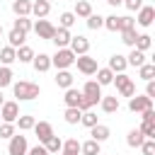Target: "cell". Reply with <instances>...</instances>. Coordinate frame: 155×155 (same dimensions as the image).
I'll return each instance as SVG.
<instances>
[{"label": "cell", "mask_w": 155, "mask_h": 155, "mask_svg": "<svg viewBox=\"0 0 155 155\" xmlns=\"http://www.w3.org/2000/svg\"><path fill=\"white\" fill-rule=\"evenodd\" d=\"M82 92V102H80V111H87V109H92L99 99H102V85L97 82V80H87L85 82V87L80 90Z\"/></svg>", "instance_id": "obj_1"}, {"label": "cell", "mask_w": 155, "mask_h": 155, "mask_svg": "<svg viewBox=\"0 0 155 155\" xmlns=\"http://www.w3.org/2000/svg\"><path fill=\"white\" fill-rule=\"evenodd\" d=\"M12 92H15L17 102H31V99H36V97L41 94V87H39L36 82L19 80V82H15V85H12Z\"/></svg>", "instance_id": "obj_2"}, {"label": "cell", "mask_w": 155, "mask_h": 155, "mask_svg": "<svg viewBox=\"0 0 155 155\" xmlns=\"http://www.w3.org/2000/svg\"><path fill=\"white\" fill-rule=\"evenodd\" d=\"M111 82L116 85V90H119L121 97H133V94H136V85H133V80H131L126 73H114Z\"/></svg>", "instance_id": "obj_3"}, {"label": "cell", "mask_w": 155, "mask_h": 155, "mask_svg": "<svg viewBox=\"0 0 155 155\" xmlns=\"http://www.w3.org/2000/svg\"><path fill=\"white\" fill-rule=\"evenodd\" d=\"M75 63V53L65 46V48H58L53 56H51V65H56L58 70H65V68H70Z\"/></svg>", "instance_id": "obj_4"}, {"label": "cell", "mask_w": 155, "mask_h": 155, "mask_svg": "<svg viewBox=\"0 0 155 155\" xmlns=\"http://www.w3.org/2000/svg\"><path fill=\"white\" fill-rule=\"evenodd\" d=\"M27 150H29V145H27V136H22V133H15V136L10 138L7 153H10V155H27Z\"/></svg>", "instance_id": "obj_5"}, {"label": "cell", "mask_w": 155, "mask_h": 155, "mask_svg": "<svg viewBox=\"0 0 155 155\" xmlns=\"http://www.w3.org/2000/svg\"><path fill=\"white\" fill-rule=\"evenodd\" d=\"M75 63H78V70L85 73V75H94V70L99 68V65H97V58H92V56H87V53L75 56Z\"/></svg>", "instance_id": "obj_6"}, {"label": "cell", "mask_w": 155, "mask_h": 155, "mask_svg": "<svg viewBox=\"0 0 155 155\" xmlns=\"http://www.w3.org/2000/svg\"><path fill=\"white\" fill-rule=\"evenodd\" d=\"M150 107H153V99L145 97V94H133V97H128V109H131L133 114H140L143 109H150Z\"/></svg>", "instance_id": "obj_7"}, {"label": "cell", "mask_w": 155, "mask_h": 155, "mask_svg": "<svg viewBox=\"0 0 155 155\" xmlns=\"http://www.w3.org/2000/svg\"><path fill=\"white\" fill-rule=\"evenodd\" d=\"M17 116H19V104H17V102H2V104H0V119H2V121L15 124Z\"/></svg>", "instance_id": "obj_8"}, {"label": "cell", "mask_w": 155, "mask_h": 155, "mask_svg": "<svg viewBox=\"0 0 155 155\" xmlns=\"http://www.w3.org/2000/svg\"><path fill=\"white\" fill-rule=\"evenodd\" d=\"M31 29L36 31V36H39V39H46V41H51V36H53V31H56V27H53L48 19H39Z\"/></svg>", "instance_id": "obj_9"}, {"label": "cell", "mask_w": 155, "mask_h": 155, "mask_svg": "<svg viewBox=\"0 0 155 155\" xmlns=\"http://www.w3.org/2000/svg\"><path fill=\"white\" fill-rule=\"evenodd\" d=\"M68 48L75 53V56H82V53H87L90 51V41H87V36H70V44H68Z\"/></svg>", "instance_id": "obj_10"}, {"label": "cell", "mask_w": 155, "mask_h": 155, "mask_svg": "<svg viewBox=\"0 0 155 155\" xmlns=\"http://www.w3.org/2000/svg\"><path fill=\"white\" fill-rule=\"evenodd\" d=\"M140 27H150L153 22H155V7L153 5H143L140 10H138V19H136Z\"/></svg>", "instance_id": "obj_11"}, {"label": "cell", "mask_w": 155, "mask_h": 155, "mask_svg": "<svg viewBox=\"0 0 155 155\" xmlns=\"http://www.w3.org/2000/svg\"><path fill=\"white\" fill-rule=\"evenodd\" d=\"M70 29H63V27H56V31H53V36H51V41L56 44V48H65L68 44H70Z\"/></svg>", "instance_id": "obj_12"}, {"label": "cell", "mask_w": 155, "mask_h": 155, "mask_svg": "<svg viewBox=\"0 0 155 155\" xmlns=\"http://www.w3.org/2000/svg\"><path fill=\"white\" fill-rule=\"evenodd\" d=\"M99 107H102V111H104V114H114V111H119L121 102H119V97H116V94H109V97H104V94H102Z\"/></svg>", "instance_id": "obj_13"}, {"label": "cell", "mask_w": 155, "mask_h": 155, "mask_svg": "<svg viewBox=\"0 0 155 155\" xmlns=\"http://www.w3.org/2000/svg\"><path fill=\"white\" fill-rule=\"evenodd\" d=\"M34 133H36L39 143H46V140L53 136V126H51L48 121H39V124H34Z\"/></svg>", "instance_id": "obj_14"}, {"label": "cell", "mask_w": 155, "mask_h": 155, "mask_svg": "<svg viewBox=\"0 0 155 155\" xmlns=\"http://www.w3.org/2000/svg\"><path fill=\"white\" fill-rule=\"evenodd\" d=\"M31 65H34L36 73H46V70L51 68V56H48V53H34Z\"/></svg>", "instance_id": "obj_15"}, {"label": "cell", "mask_w": 155, "mask_h": 155, "mask_svg": "<svg viewBox=\"0 0 155 155\" xmlns=\"http://www.w3.org/2000/svg\"><path fill=\"white\" fill-rule=\"evenodd\" d=\"M90 136H92V140L104 143V140L111 136V131H109V126H104V124H94V126L90 128Z\"/></svg>", "instance_id": "obj_16"}, {"label": "cell", "mask_w": 155, "mask_h": 155, "mask_svg": "<svg viewBox=\"0 0 155 155\" xmlns=\"http://www.w3.org/2000/svg\"><path fill=\"white\" fill-rule=\"evenodd\" d=\"M111 73H124L126 68H128V63H126V56H121V53H114L111 58H109V65H107Z\"/></svg>", "instance_id": "obj_17"}, {"label": "cell", "mask_w": 155, "mask_h": 155, "mask_svg": "<svg viewBox=\"0 0 155 155\" xmlns=\"http://www.w3.org/2000/svg\"><path fill=\"white\" fill-rule=\"evenodd\" d=\"M63 102H65V107H78V109H80L82 92H80V90H75V87H68V90H65V97H63Z\"/></svg>", "instance_id": "obj_18"}, {"label": "cell", "mask_w": 155, "mask_h": 155, "mask_svg": "<svg viewBox=\"0 0 155 155\" xmlns=\"http://www.w3.org/2000/svg\"><path fill=\"white\" fill-rule=\"evenodd\" d=\"M48 12H51V2H46V0H34L31 2V15L36 19H44Z\"/></svg>", "instance_id": "obj_19"}, {"label": "cell", "mask_w": 155, "mask_h": 155, "mask_svg": "<svg viewBox=\"0 0 155 155\" xmlns=\"http://www.w3.org/2000/svg\"><path fill=\"white\" fill-rule=\"evenodd\" d=\"M12 12L17 17H29L31 15V0H12Z\"/></svg>", "instance_id": "obj_20"}, {"label": "cell", "mask_w": 155, "mask_h": 155, "mask_svg": "<svg viewBox=\"0 0 155 155\" xmlns=\"http://www.w3.org/2000/svg\"><path fill=\"white\" fill-rule=\"evenodd\" d=\"M53 80H56V85H58V87H63V90L73 87V75H70V70H68V68H65V70H58Z\"/></svg>", "instance_id": "obj_21"}, {"label": "cell", "mask_w": 155, "mask_h": 155, "mask_svg": "<svg viewBox=\"0 0 155 155\" xmlns=\"http://www.w3.org/2000/svg\"><path fill=\"white\" fill-rule=\"evenodd\" d=\"M24 39H27V34H24V31H19V29H15V27H12V31L7 34V41H10V46H12V48H19V46L24 44Z\"/></svg>", "instance_id": "obj_22"}, {"label": "cell", "mask_w": 155, "mask_h": 155, "mask_svg": "<svg viewBox=\"0 0 155 155\" xmlns=\"http://www.w3.org/2000/svg\"><path fill=\"white\" fill-rule=\"evenodd\" d=\"M15 51H17V61H19V63H31V58H34V48H31V46L22 44V46L15 48Z\"/></svg>", "instance_id": "obj_23"}, {"label": "cell", "mask_w": 155, "mask_h": 155, "mask_svg": "<svg viewBox=\"0 0 155 155\" xmlns=\"http://www.w3.org/2000/svg\"><path fill=\"white\" fill-rule=\"evenodd\" d=\"M80 116H82V111H80L78 107H65V114H63V119H65V124H70V126H75V124H80Z\"/></svg>", "instance_id": "obj_24"}, {"label": "cell", "mask_w": 155, "mask_h": 155, "mask_svg": "<svg viewBox=\"0 0 155 155\" xmlns=\"http://www.w3.org/2000/svg\"><path fill=\"white\" fill-rule=\"evenodd\" d=\"M145 140V136L140 133V128H133V131H128V136H126V143H128V148H140V143Z\"/></svg>", "instance_id": "obj_25"}, {"label": "cell", "mask_w": 155, "mask_h": 155, "mask_svg": "<svg viewBox=\"0 0 155 155\" xmlns=\"http://www.w3.org/2000/svg\"><path fill=\"white\" fill-rule=\"evenodd\" d=\"M99 145H102V143H97V140H92V138H90V140L80 143V153H82V155H99V153H102V150H99Z\"/></svg>", "instance_id": "obj_26"}, {"label": "cell", "mask_w": 155, "mask_h": 155, "mask_svg": "<svg viewBox=\"0 0 155 155\" xmlns=\"http://www.w3.org/2000/svg\"><path fill=\"white\" fill-rule=\"evenodd\" d=\"M15 61H17V51H15L12 46H5V48L0 51V63H2V65H12Z\"/></svg>", "instance_id": "obj_27"}, {"label": "cell", "mask_w": 155, "mask_h": 155, "mask_svg": "<svg viewBox=\"0 0 155 155\" xmlns=\"http://www.w3.org/2000/svg\"><path fill=\"white\" fill-rule=\"evenodd\" d=\"M126 63H128V65H136V68H138V65H143V63H145V51L133 48V51L126 56Z\"/></svg>", "instance_id": "obj_28"}, {"label": "cell", "mask_w": 155, "mask_h": 155, "mask_svg": "<svg viewBox=\"0 0 155 155\" xmlns=\"http://www.w3.org/2000/svg\"><path fill=\"white\" fill-rule=\"evenodd\" d=\"M73 15H75V17H90V15H92V5H90L87 0H78Z\"/></svg>", "instance_id": "obj_29"}, {"label": "cell", "mask_w": 155, "mask_h": 155, "mask_svg": "<svg viewBox=\"0 0 155 155\" xmlns=\"http://www.w3.org/2000/svg\"><path fill=\"white\" fill-rule=\"evenodd\" d=\"M15 124H17V126H19V131H31V128H34V124H36V121H34V116H29V114H19V116H17V121H15Z\"/></svg>", "instance_id": "obj_30"}, {"label": "cell", "mask_w": 155, "mask_h": 155, "mask_svg": "<svg viewBox=\"0 0 155 155\" xmlns=\"http://www.w3.org/2000/svg\"><path fill=\"white\" fill-rule=\"evenodd\" d=\"M44 148L48 150V155H53V153H61V148H63V140H61V138L53 133V136H51V138L44 143Z\"/></svg>", "instance_id": "obj_31"}, {"label": "cell", "mask_w": 155, "mask_h": 155, "mask_svg": "<svg viewBox=\"0 0 155 155\" xmlns=\"http://www.w3.org/2000/svg\"><path fill=\"white\" fill-rule=\"evenodd\" d=\"M61 153L80 155V140H78V138H68V140H63V148H61Z\"/></svg>", "instance_id": "obj_32"}, {"label": "cell", "mask_w": 155, "mask_h": 155, "mask_svg": "<svg viewBox=\"0 0 155 155\" xmlns=\"http://www.w3.org/2000/svg\"><path fill=\"white\" fill-rule=\"evenodd\" d=\"M138 78H143L145 82L153 80V78H155V65H153V63H143V65H138Z\"/></svg>", "instance_id": "obj_33"}, {"label": "cell", "mask_w": 155, "mask_h": 155, "mask_svg": "<svg viewBox=\"0 0 155 155\" xmlns=\"http://www.w3.org/2000/svg\"><path fill=\"white\" fill-rule=\"evenodd\" d=\"M150 46H153V39H150V34H138V39H136L133 48H138V51H148Z\"/></svg>", "instance_id": "obj_34"}, {"label": "cell", "mask_w": 155, "mask_h": 155, "mask_svg": "<svg viewBox=\"0 0 155 155\" xmlns=\"http://www.w3.org/2000/svg\"><path fill=\"white\" fill-rule=\"evenodd\" d=\"M94 73H97V82H99V85H111V78H114V73H111L109 68H97Z\"/></svg>", "instance_id": "obj_35"}, {"label": "cell", "mask_w": 155, "mask_h": 155, "mask_svg": "<svg viewBox=\"0 0 155 155\" xmlns=\"http://www.w3.org/2000/svg\"><path fill=\"white\" fill-rule=\"evenodd\" d=\"M7 85H12V70H10V65H0V90Z\"/></svg>", "instance_id": "obj_36"}, {"label": "cell", "mask_w": 155, "mask_h": 155, "mask_svg": "<svg viewBox=\"0 0 155 155\" xmlns=\"http://www.w3.org/2000/svg\"><path fill=\"white\" fill-rule=\"evenodd\" d=\"M31 27H34V24H31L29 17H17V19H15V29H19V31H24V34H29Z\"/></svg>", "instance_id": "obj_37"}, {"label": "cell", "mask_w": 155, "mask_h": 155, "mask_svg": "<svg viewBox=\"0 0 155 155\" xmlns=\"http://www.w3.org/2000/svg\"><path fill=\"white\" fill-rule=\"evenodd\" d=\"M136 39H138V31H136V27H133V29H126V31H121V41H124L126 46H131V48H133Z\"/></svg>", "instance_id": "obj_38"}, {"label": "cell", "mask_w": 155, "mask_h": 155, "mask_svg": "<svg viewBox=\"0 0 155 155\" xmlns=\"http://www.w3.org/2000/svg\"><path fill=\"white\" fill-rule=\"evenodd\" d=\"M80 124H82V126H87V128H92V126L97 124V114H94L92 109L82 111V116H80Z\"/></svg>", "instance_id": "obj_39"}, {"label": "cell", "mask_w": 155, "mask_h": 155, "mask_svg": "<svg viewBox=\"0 0 155 155\" xmlns=\"http://www.w3.org/2000/svg\"><path fill=\"white\" fill-rule=\"evenodd\" d=\"M87 19V29H99V27H104V17L102 15H90V17H85Z\"/></svg>", "instance_id": "obj_40"}, {"label": "cell", "mask_w": 155, "mask_h": 155, "mask_svg": "<svg viewBox=\"0 0 155 155\" xmlns=\"http://www.w3.org/2000/svg\"><path fill=\"white\" fill-rule=\"evenodd\" d=\"M133 27H136V19L133 17H128V15L119 17V31H126V29H133Z\"/></svg>", "instance_id": "obj_41"}, {"label": "cell", "mask_w": 155, "mask_h": 155, "mask_svg": "<svg viewBox=\"0 0 155 155\" xmlns=\"http://www.w3.org/2000/svg\"><path fill=\"white\" fill-rule=\"evenodd\" d=\"M140 133L145 138H155V121H143L140 124Z\"/></svg>", "instance_id": "obj_42"}, {"label": "cell", "mask_w": 155, "mask_h": 155, "mask_svg": "<svg viewBox=\"0 0 155 155\" xmlns=\"http://www.w3.org/2000/svg\"><path fill=\"white\" fill-rule=\"evenodd\" d=\"M12 136H15V124L2 121L0 124V138H12Z\"/></svg>", "instance_id": "obj_43"}, {"label": "cell", "mask_w": 155, "mask_h": 155, "mask_svg": "<svg viewBox=\"0 0 155 155\" xmlns=\"http://www.w3.org/2000/svg\"><path fill=\"white\" fill-rule=\"evenodd\" d=\"M140 150H143V155H155V138H145L140 143Z\"/></svg>", "instance_id": "obj_44"}, {"label": "cell", "mask_w": 155, "mask_h": 155, "mask_svg": "<svg viewBox=\"0 0 155 155\" xmlns=\"http://www.w3.org/2000/svg\"><path fill=\"white\" fill-rule=\"evenodd\" d=\"M73 24H75V15H73V12H63V15H61V27H63V29H70Z\"/></svg>", "instance_id": "obj_45"}, {"label": "cell", "mask_w": 155, "mask_h": 155, "mask_svg": "<svg viewBox=\"0 0 155 155\" xmlns=\"http://www.w3.org/2000/svg\"><path fill=\"white\" fill-rule=\"evenodd\" d=\"M104 27H107L109 31H119V17H116V15L104 17Z\"/></svg>", "instance_id": "obj_46"}, {"label": "cell", "mask_w": 155, "mask_h": 155, "mask_svg": "<svg viewBox=\"0 0 155 155\" xmlns=\"http://www.w3.org/2000/svg\"><path fill=\"white\" fill-rule=\"evenodd\" d=\"M121 5H126L131 12H136V10H140V7H143V0H124Z\"/></svg>", "instance_id": "obj_47"}, {"label": "cell", "mask_w": 155, "mask_h": 155, "mask_svg": "<svg viewBox=\"0 0 155 155\" xmlns=\"http://www.w3.org/2000/svg\"><path fill=\"white\" fill-rule=\"evenodd\" d=\"M27 155H48V150L44 148V143H39V145L29 148V150H27Z\"/></svg>", "instance_id": "obj_48"}, {"label": "cell", "mask_w": 155, "mask_h": 155, "mask_svg": "<svg viewBox=\"0 0 155 155\" xmlns=\"http://www.w3.org/2000/svg\"><path fill=\"white\" fill-rule=\"evenodd\" d=\"M145 97H150V99L155 97V82L153 80H148V85H145Z\"/></svg>", "instance_id": "obj_49"}, {"label": "cell", "mask_w": 155, "mask_h": 155, "mask_svg": "<svg viewBox=\"0 0 155 155\" xmlns=\"http://www.w3.org/2000/svg\"><path fill=\"white\" fill-rule=\"evenodd\" d=\"M140 114H143V121H155V111H153V107H150V109H143Z\"/></svg>", "instance_id": "obj_50"}, {"label": "cell", "mask_w": 155, "mask_h": 155, "mask_svg": "<svg viewBox=\"0 0 155 155\" xmlns=\"http://www.w3.org/2000/svg\"><path fill=\"white\" fill-rule=\"evenodd\" d=\"M107 2H109V5H111V7H119V5H121V2H124V0H107Z\"/></svg>", "instance_id": "obj_51"}, {"label": "cell", "mask_w": 155, "mask_h": 155, "mask_svg": "<svg viewBox=\"0 0 155 155\" xmlns=\"http://www.w3.org/2000/svg\"><path fill=\"white\" fill-rule=\"evenodd\" d=\"M2 102H5V99H2V90H0V104H2Z\"/></svg>", "instance_id": "obj_52"}, {"label": "cell", "mask_w": 155, "mask_h": 155, "mask_svg": "<svg viewBox=\"0 0 155 155\" xmlns=\"http://www.w3.org/2000/svg\"><path fill=\"white\" fill-rule=\"evenodd\" d=\"M0 36H2V24H0Z\"/></svg>", "instance_id": "obj_53"}, {"label": "cell", "mask_w": 155, "mask_h": 155, "mask_svg": "<svg viewBox=\"0 0 155 155\" xmlns=\"http://www.w3.org/2000/svg\"><path fill=\"white\" fill-rule=\"evenodd\" d=\"M61 155H70V153H61Z\"/></svg>", "instance_id": "obj_54"}, {"label": "cell", "mask_w": 155, "mask_h": 155, "mask_svg": "<svg viewBox=\"0 0 155 155\" xmlns=\"http://www.w3.org/2000/svg\"><path fill=\"white\" fill-rule=\"evenodd\" d=\"M46 2H51V0H46Z\"/></svg>", "instance_id": "obj_55"}, {"label": "cell", "mask_w": 155, "mask_h": 155, "mask_svg": "<svg viewBox=\"0 0 155 155\" xmlns=\"http://www.w3.org/2000/svg\"><path fill=\"white\" fill-rule=\"evenodd\" d=\"M99 155H102V153H99Z\"/></svg>", "instance_id": "obj_56"}]
</instances>
